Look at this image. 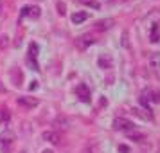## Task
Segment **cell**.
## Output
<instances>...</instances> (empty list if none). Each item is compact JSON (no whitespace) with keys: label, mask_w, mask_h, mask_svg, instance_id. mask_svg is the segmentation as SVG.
<instances>
[{"label":"cell","mask_w":160,"mask_h":153,"mask_svg":"<svg viewBox=\"0 0 160 153\" xmlns=\"http://www.w3.org/2000/svg\"><path fill=\"white\" fill-rule=\"evenodd\" d=\"M149 101L160 103V92H153V90H149Z\"/></svg>","instance_id":"14"},{"label":"cell","mask_w":160,"mask_h":153,"mask_svg":"<svg viewBox=\"0 0 160 153\" xmlns=\"http://www.w3.org/2000/svg\"><path fill=\"white\" fill-rule=\"evenodd\" d=\"M27 63L32 67V70H40V65H38V43H31V45H29V52H27Z\"/></svg>","instance_id":"1"},{"label":"cell","mask_w":160,"mask_h":153,"mask_svg":"<svg viewBox=\"0 0 160 153\" xmlns=\"http://www.w3.org/2000/svg\"><path fill=\"white\" fill-rule=\"evenodd\" d=\"M113 128L115 130H122V131H131L135 128V124L128 121V119H122V117H117L115 121H113Z\"/></svg>","instance_id":"4"},{"label":"cell","mask_w":160,"mask_h":153,"mask_svg":"<svg viewBox=\"0 0 160 153\" xmlns=\"http://www.w3.org/2000/svg\"><path fill=\"white\" fill-rule=\"evenodd\" d=\"M81 4H85V6H90V8L94 9H99V2L97 0H79Z\"/></svg>","instance_id":"13"},{"label":"cell","mask_w":160,"mask_h":153,"mask_svg":"<svg viewBox=\"0 0 160 153\" xmlns=\"http://www.w3.org/2000/svg\"><path fill=\"white\" fill-rule=\"evenodd\" d=\"M76 95H78L83 103H90V99H92V95H90V88H88L85 83H79V85L76 87Z\"/></svg>","instance_id":"3"},{"label":"cell","mask_w":160,"mask_h":153,"mask_svg":"<svg viewBox=\"0 0 160 153\" xmlns=\"http://www.w3.org/2000/svg\"><path fill=\"white\" fill-rule=\"evenodd\" d=\"M128 137L130 139H137V140H142L144 135H142V133H137V131H128Z\"/></svg>","instance_id":"15"},{"label":"cell","mask_w":160,"mask_h":153,"mask_svg":"<svg viewBox=\"0 0 160 153\" xmlns=\"http://www.w3.org/2000/svg\"><path fill=\"white\" fill-rule=\"evenodd\" d=\"M99 67H101V69H112V56H110V54L99 56Z\"/></svg>","instance_id":"9"},{"label":"cell","mask_w":160,"mask_h":153,"mask_svg":"<svg viewBox=\"0 0 160 153\" xmlns=\"http://www.w3.org/2000/svg\"><path fill=\"white\" fill-rule=\"evenodd\" d=\"M40 8L36 6H23L22 11H20V18H25V16H31V18H40Z\"/></svg>","instance_id":"5"},{"label":"cell","mask_w":160,"mask_h":153,"mask_svg":"<svg viewBox=\"0 0 160 153\" xmlns=\"http://www.w3.org/2000/svg\"><path fill=\"white\" fill-rule=\"evenodd\" d=\"M13 142H15V133L11 130H6L0 135V144H2V150H4V151H9L11 146H13Z\"/></svg>","instance_id":"2"},{"label":"cell","mask_w":160,"mask_h":153,"mask_svg":"<svg viewBox=\"0 0 160 153\" xmlns=\"http://www.w3.org/2000/svg\"><path fill=\"white\" fill-rule=\"evenodd\" d=\"M36 83H38V81H32V83L29 85V88H31V90H36V88H38V85H36Z\"/></svg>","instance_id":"18"},{"label":"cell","mask_w":160,"mask_h":153,"mask_svg":"<svg viewBox=\"0 0 160 153\" xmlns=\"http://www.w3.org/2000/svg\"><path fill=\"white\" fill-rule=\"evenodd\" d=\"M58 9H59V11H58L59 15H65V6H63V4H59V6H58Z\"/></svg>","instance_id":"17"},{"label":"cell","mask_w":160,"mask_h":153,"mask_svg":"<svg viewBox=\"0 0 160 153\" xmlns=\"http://www.w3.org/2000/svg\"><path fill=\"white\" fill-rule=\"evenodd\" d=\"M0 9H2V6H0Z\"/></svg>","instance_id":"22"},{"label":"cell","mask_w":160,"mask_h":153,"mask_svg":"<svg viewBox=\"0 0 160 153\" xmlns=\"http://www.w3.org/2000/svg\"><path fill=\"white\" fill-rule=\"evenodd\" d=\"M20 153H25V151H20Z\"/></svg>","instance_id":"21"},{"label":"cell","mask_w":160,"mask_h":153,"mask_svg":"<svg viewBox=\"0 0 160 153\" xmlns=\"http://www.w3.org/2000/svg\"><path fill=\"white\" fill-rule=\"evenodd\" d=\"M43 153H54V151H52V150H45Z\"/></svg>","instance_id":"20"},{"label":"cell","mask_w":160,"mask_h":153,"mask_svg":"<svg viewBox=\"0 0 160 153\" xmlns=\"http://www.w3.org/2000/svg\"><path fill=\"white\" fill-rule=\"evenodd\" d=\"M149 40H151L153 43L160 42V25H158V23H153V25H151V34H149Z\"/></svg>","instance_id":"8"},{"label":"cell","mask_w":160,"mask_h":153,"mask_svg":"<svg viewBox=\"0 0 160 153\" xmlns=\"http://www.w3.org/2000/svg\"><path fill=\"white\" fill-rule=\"evenodd\" d=\"M43 139L45 140H49V142H52V144H58L59 142V135L58 133H54V131H45Z\"/></svg>","instance_id":"11"},{"label":"cell","mask_w":160,"mask_h":153,"mask_svg":"<svg viewBox=\"0 0 160 153\" xmlns=\"http://www.w3.org/2000/svg\"><path fill=\"white\" fill-rule=\"evenodd\" d=\"M88 16H90V15H88L87 11H79V13H74V15H72V23H76V25H78V23L85 22Z\"/></svg>","instance_id":"10"},{"label":"cell","mask_w":160,"mask_h":153,"mask_svg":"<svg viewBox=\"0 0 160 153\" xmlns=\"http://www.w3.org/2000/svg\"><path fill=\"white\" fill-rule=\"evenodd\" d=\"M119 151H122V153H128V148H126V146H119Z\"/></svg>","instance_id":"19"},{"label":"cell","mask_w":160,"mask_h":153,"mask_svg":"<svg viewBox=\"0 0 160 153\" xmlns=\"http://www.w3.org/2000/svg\"><path fill=\"white\" fill-rule=\"evenodd\" d=\"M94 42H95V40L90 36V34H83V36H79L78 40H76V45H78L79 49H87L88 45H92Z\"/></svg>","instance_id":"6"},{"label":"cell","mask_w":160,"mask_h":153,"mask_svg":"<svg viewBox=\"0 0 160 153\" xmlns=\"http://www.w3.org/2000/svg\"><path fill=\"white\" fill-rule=\"evenodd\" d=\"M18 105H22V106H25V108H34V106H38V99H34V97H18Z\"/></svg>","instance_id":"7"},{"label":"cell","mask_w":160,"mask_h":153,"mask_svg":"<svg viewBox=\"0 0 160 153\" xmlns=\"http://www.w3.org/2000/svg\"><path fill=\"white\" fill-rule=\"evenodd\" d=\"M112 23H113V20H101V22L95 23V27H97V29H110Z\"/></svg>","instance_id":"12"},{"label":"cell","mask_w":160,"mask_h":153,"mask_svg":"<svg viewBox=\"0 0 160 153\" xmlns=\"http://www.w3.org/2000/svg\"><path fill=\"white\" fill-rule=\"evenodd\" d=\"M8 117H9L8 110H0V123H2V121H8Z\"/></svg>","instance_id":"16"}]
</instances>
